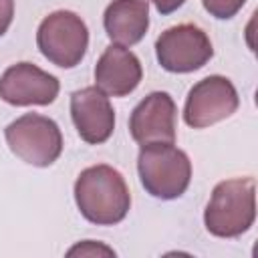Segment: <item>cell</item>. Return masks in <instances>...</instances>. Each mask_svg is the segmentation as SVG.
<instances>
[{
    "mask_svg": "<svg viewBox=\"0 0 258 258\" xmlns=\"http://www.w3.org/2000/svg\"><path fill=\"white\" fill-rule=\"evenodd\" d=\"M177 129V107L169 93L153 91L133 109L129 133L135 143H173Z\"/></svg>",
    "mask_w": 258,
    "mask_h": 258,
    "instance_id": "9c48e42d",
    "label": "cell"
},
{
    "mask_svg": "<svg viewBox=\"0 0 258 258\" xmlns=\"http://www.w3.org/2000/svg\"><path fill=\"white\" fill-rule=\"evenodd\" d=\"M107 36L121 46L137 44L149 28L147 0H113L103 14Z\"/></svg>",
    "mask_w": 258,
    "mask_h": 258,
    "instance_id": "7c38bea8",
    "label": "cell"
},
{
    "mask_svg": "<svg viewBox=\"0 0 258 258\" xmlns=\"http://www.w3.org/2000/svg\"><path fill=\"white\" fill-rule=\"evenodd\" d=\"M8 149L28 165L48 167L62 153V133L56 121L38 113H26L4 129Z\"/></svg>",
    "mask_w": 258,
    "mask_h": 258,
    "instance_id": "277c9868",
    "label": "cell"
},
{
    "mask_svg": "<svg viewBox=\"0 0 258 258\" xmlns=\"http://www.w3.org/2000/svg\"><path fill=\"white\" fill-rule=\"evenodd\" d=\"M36 46L48 62L60 69H73L89 48V28L79 14L54 10L38 24Z\"/></svg>",
    "mask_w": 258,
    "mask_h": 258,
    "instance_id": "5b68a950",
    "label": "cell"
},
{
    "mask_svg": "<svg viewBox=\"0 0 258 258\" xmlns=\"http://www.w3.org/2000/svg\"><path fill=\"white\" fill-rule=\"evenodd\" d=\"M69 256H75V254H81V256H99V254H105V256H115V252L95 240H85L83 244H77L73 246L69 252Z\"/></svg>",
    "mask_w": 258,
    "mask_h": 258,
    "instance_id": "5bb4252c",
    "label": "cell"
},
{
    "mask_svg": "<svg viewBox=\"0 0 258 258\" xmlns=\"http://www.w3.org/2000/svg\"><path fill=\"white\" fill-rule=\"evenodd\" d=\"M143 79V69L135 52L127 46L111 44L95 64V87L107 97H127Z\"/></svg>",
    "mask_w": 258,
    "mask_h": 258,
    "instance_id": "8fae6325",
    "label": "cell"
},
{
    "mask_svg": "<svg viewBox=\"0 0 258 258\" xmlns=\"http://www.w3.org/2000/svg\"><path fill=\"white\" fill-rule=\"evenodd\" d=\"M240 105L238 91L228 77L210 75L198 81L183 105V121L191 129H206L236 113Z\"/></svg>",
    "mask_w": 258,
    "mask_h": 258,
    "instance_id": "52a82bcc",
    "label": "cell"
},
{
    "mask_svg": "<svg viewBox=\"0 0 258 258\" xmlns=\"http://www.w3.org/2000/svg\"><path fill=\"white\" fill-rule=\"evenodd\" d=\"M58 91L60 83L54 75L26 60L10 64L0 77V99L14 107L50 105Z\"/></svg>",
    "mask_w": 258,
    "mask_h": 258,
    "instance_id": "ba28073f",
    "label": "cell"
},
{
    "mask_svg": "<svg viewBox=\"0 0 258 258\" xmlns=\"http://www.w3.org/2000/svg\"><path fill=\"white\" fill-rule=\"evenodd\" d=\"M202 4L206 12H210V16L218 20H228L242 10L246 0H202Z\"/></svg>",
    "mask_w": 258,
    "mask_h": 258,
    "instance_id": "4fadbf2b",
    "label": "cell"
},
{
    "mask_svg": "<svg viewBox=\"0 0 258 258\" xmlns=\"http://www.w3.org/2000/svg\"><path fill=\"white\" fill-rule=\"evenodd\" d=\"M71 117L79 137L89 145L105 143L115 129L109 97L97 87H83L71 95Z\"/></svg>",
    "mask_w": 258,
    "mask_h": 258,
    "instance_id": "30bf717a",
    "label": "cell"
},
{
    "mask_svg": "<svg viewBox=\"0 0 258 258\" xmlns=\"http://www.w3.org/2000/svg\"><path fill=\"white\" fill-rule=\"evenodd\" d=\"M137 171L145 191L157 200H175L185 194L191 181V161L173 143L141 145Z\"/></svg>",
    "mask_w": 258,
    "mask_h": 258,
    "instance_id": "3957f363",
    "label": "cell"
},
{
    "mask_svg": "<svg viewBox=\"0 0 258 258\" xmlns=\"http://www.w3.org/2000/svg\"><path fill=\"white\" fill-rule=\"evenodd\" d=\"M14 18V0H0V36L6 34Z\"/></svg>",
    "mask_w": 258,
    "mask_h": 258,
    "instance_id": "9a60e30c",
    "label": "cell"
},
{
    "mask_svg": "<svg viewBox=\"0 0 258 258\" xmlns=\"http://www.w3.org/2000/svg\"><path fill=\"white\" fill-rule=\"evenodd\" d=\"M73 194L81 216L95 226H115L125 220L131 208L125 177L107 163L83 169Z\"/></svg>",
    "mask_w": 258,
    "mask_h": 258,
    "instance_id": "6da1fadb",
    "label": "cell"
},
{
    "mask_svg": "<svg viewBox=\"0 0 258 258\" xmlns=\"http://www.w3.org/2000/svg\"><path fill=\"white\" fill-rule=\"evenodd\" d=\"M155 56L167 73H194L214 56V46L200 26L183 22L157 36Z\"/></svg>",
    "mask_w": 258,
    "mask_h": 258,
    "instance_id": "8992f818",
    "label": "cell"
},
{
    "mask_svg": "<svg viewBox=\"0 0 258 258\" xmlns=\"http://www.w3.org/2000/svg\"><path fill=\"white\" fill-rule=\"evenodd\" d=\"M256 220L254 177H234L220 181L204 210L206 230L216 238H238Z\"/></svg>",
    "mask_w": 258,
    "mask_h": 258,
    "instance_id": "7a4b0ae2",
    "label": "cell"
},
{
    "mask_svg": "<svg viewBox=\"0 0 258 258\" xmlns=\"http://www.w3.org/2000/svg\"><path fill=\"white\" fill-rule=\"evenodd\" d=\"M151 2L155 4V8H157V12H159V14L167 16V14L175 12L177 8H181L185 0H151Z\"/></svg>",
    "mask_w": 258,
    "mask_h": 258,
    "instance_id": "2e32d148",
    "label": "cell"
}]
</instances>
